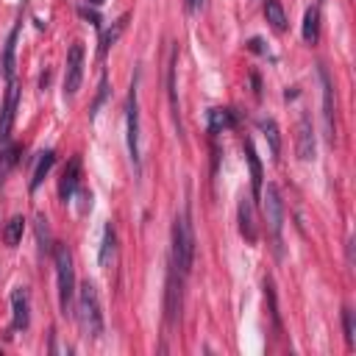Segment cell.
I'll return each mask as SVG.
<instances>
[{
	"instance_id": "obj_9",
	"label": "cell",
	"mask_w": 356,
	"mask_h": 356,
	"mask_svg": "<svg viewBox=\"0 0 356 356\" xmlns=\"http://www.w3.org/2000/svg\"><path fill=\"white\" fill-rule=\"evenodd\" d=\"M17 100H19L17 83H14V81H8L6 100H3V108H0V147H3V145H8L11 125H14V111H17Z\"/></svg>"
},
{
	"instance_id": "obj_12",
	"label": "cell",
	"mask_w": 356,
	"mask_h": 356,
	"mask_svg": "<svg viewBox=\"0 0 356 356\" xmlns=\"http://www.w3.org/2000/svg\"><path fill=\"white\" fill-rule=\"evenodd\" d=\"M303 42L306 44H314L320 39V8L317 6H309L306 14H303Z\"/></svg>"
},
{
	"instance_id": "obj_26",
	"label": "cell",
	"mask_w": 356,
	"mask_h": 356,
	"mask_svg": "<svg viewBox=\"0 0 356 356\" xmlns=\"http://www.w3.org/2000/svg\"><path fill=\"white\" fill-rule=\"evenodd\" d=\"M200 3H203V0H186V8H189V11H197Z\"/></svg>"
},
{
	"instance_id": "obj_5",
	"label": "cell",
	"mask_w": 356,
	"mask_h": 356,
	"mask_svg": "<svg viewBox=\"0 0 356 356\" xmlns=\"http://www.w3.org/2000/svg\"><path fill=\"white\" fill-rule=\"evenodd\" d=\"M125 134H128V156L139 170V103H136V83H131L128 103H125Z\"/></svg>"
},
{
	"instance_id": "obj_7",
	"label": "cell",
	"mask_w": 356,
	"mask_h": 356,
	"mask_svg": "<svg viewBox=\"0 0 356 356\" xmlns=\"http://www.w3.org/2000/svg\"><path fill=\"white\" fill-rule=\"evenodd\" d=\"M317 78L323 83V122H325V136L334 142L337 136V106H334V83L325 67H317Z\"/></svg>"
},
{
	"instance_id": "obj_15",
	"label": "cell",
	"mask_w": 356,
	"mask_h": 356,
	"mask_svg": "<svg viewBox=\"0 0 356 356\" xmlns=\"http://www.w3.org/2000/svg\"><path fill=\"white\" fill-rule=\"evenodd\" d=\"M178 314H181V286H175V270H172L167 281V320L175 323Z\"/></svg>"
},
{
	"instance_id": "obj_4",
	"label": "cell",
	"mask_w": 356,
	"mask_h": 356,
	"mask_svg": "<svg viewBox=\"0 0 356 356\" xmlns=\"http://www.w3.org/2000/svg\"><path fill=\"white\" fill-rule=\"evenodd\" d=\"M261 200H264V220L267 228L275 239V245H281V228H284V200L275 184H267V189H261Z\"/></svg>"
},
{
	"instance_id": "obj_8",
	"label": "cell",
	"mask_w": 356,
	"mask_h": 356,
	"mask_svg": "<svg viewBox=\"0 0 356 356\" xmlns=\"http://www.w3.org/2000/svg\"><path fill=\"white\" fill-rule=\"evenodd\" d=\"M295 150H298V159H300V161H312V159L317 156V139H314V128H312V120H309L306 114H300V120H298Z\"/></svg>"
},
{
	"instance_id": "obj_27",
	"label": "cell",
	"mask_w": 356,
	"mask_h": 356,
	"mask_svg": "<svg viewBox=\"0 0 356 356\" xmlns=\"http://www.w3.org/2000/svg\"><path fill=\"white\" fill-rule=\"evenodd\" d=\"M89 3H92V6H100V3H103V0H89Z\"/></svg>"
},
{
	"instance_id": "obj_20",
	"label": "cell",
	"mask_w": 356,
	"mask_h": 356,
	"mask_svg": "<svg viewBox=\"0 0 356 356\" xmlns=\"http://www.w3.org/2000/svg\"><path fill=\"white\" fill-rule=\"evenodd\" d=\"M114 253H117V234H114L111 225H106V231H103V245H100V267H108L111 259H114Z\"/></svg>"
},
{
	"instance_id": "obj_25",
	"label": "cell",
	"mask_w": 356,
	"mask_h": 356,
	"mask_svg": "<svg viewBox=\"0 0 356 356\" xmlns=\"http://www.w3.org/2000/svg\"><path fill=\"white\" fill-rule=\"evenodd\" d=\"M342 325H345V339H348V348L356 345V325H353V312L345 306L342 309Z\"/></svg>"
},
{
	"instance_id": "obj_6",
	"label": "cell",
	"mask_w": 356,
	"mask_h": 356,
	"mask_svg": "<svg viewBox=\"0 0 356 356\" xmlns=\"http://www.w3.org/2000/svg\"><path fill=\"white\" fill-rule=\"evenodd\" d=\"M81 81H83V42H72L64 67V95L72 97L81 89Z\"/></svg>"
},
{
	"instance_id": "obj_17",
	"label": "cell",
	"mask_w": 356,
	"mask_h": 356,
	"mask_svg": "<svg viewBox=\"0 0 356 356\" xmlns=\"http://www.w3.org/2000/svg\"><path fill=\"white\" fill-rule=\"evenodd\" d=\"M125 25H128V14H122L106 33H103V39H100V56H106L108 53V47H114L117 44V39L122 36V31H125Z\"/></svg>"
},
{
	"instance_id": "obj_16",
	"label": "cell",
	"mask_w": 356,
	"mask_h": 356,
	"mask_svg": "<svg viewBox=\"0 0 356 356\" xmlns=\"http://www.w3.org/2000/svg\"><path fill=\"white\" fill-rule=\"evenodd\" d=\"M264 17L273 25V31H278V33L286 31V14H284V6L278 0H264Z\"/></svg>"
},
{
	"instance_id": "obj_3",
	"label": "cell",
	"mask_w": 356,
	"mask_h": 356,
	"mask_svg": "<svg viewBox=\"0 0 356 356\" xmlns=\"http://www.w3.org/2000/svg\"><path fill=\"white\" fill-rule=\"evenodd\" d=\"M192 259H195V234H192L189 211H184L175 217V225H172V264L184 275L189 273Z\"/></svg>"
},
{
	"instance_id": "obj_1",
	"label": "cell",
	"mask_w": 356,
	"mask_h": 356,
	"mask_svg": "<svg viewBox=\"0 0 356 356\" xmlns=\"http://www.w3.org/2000/svg\"><path fill=\"white\" fill-rule=\"evenodd\" d=\"M53 261H56V281H58V309L61 317L75 314V267H72V253L67 245L53 248Z\"/></svg>"
},
{
	"instance_id": "obj_10",
	"label": "cell",
	"mask_w": 356,
	"mask_h": 356,
	"mask_svg": "<svg viewBox=\"0 0 356 356\" xmlns=\"http://www.w3.org/2000/svg\"><path fill=\"white\" fill-rule=\"evenodd\" d=\"M11 309H14L11 328H14V331H25L28 323H31V303H28V292H25V286H17V289L11 292Z\"/></svg>"
},
{
	"instance_id": "obj_23",
	"label": "cell",
	"mask_w": 356,
	"mask_h": 356,
	"mask_svg": "<svg viewBox=\"0 0 356 356\" xmlns=\"http://www.w3.org/2000/svg\"><path fill=\"white\" fill-rule=\"evenodd\" d=\"M239 231H242V236L245 239H256V228H253V214H250V200H245L242 197V203H239Z\"/></svg>"
},
{
	"instance_id": "obj_18",
	"label": "cell",
	"mask_w": 356,
	"mask_h": 356,
	"mask_svg": "<svg viewBox=\"0 0 356 356\" xmlns=\"http://www.w3.org/2000/svg\"><path fill=\"white\" fill-rule=\"evenodd\" d=\"M236 117L231 108H211L209 111V128L217 134V131H225V128H234Z\"/></svg>"
},
{
	"instance_id": "obj_11",
	"label": "cell",
	"mask_w": 356,
	"mask_h": 356,
	"mask_svg": "<svg viewBox=\"0 0 356 356\" xmlns=\"http://www.w3.org/2000/svg\"><path fill=\"white\" fill-rule=\"evenodd\" d=\"M78 181H81V159L75 156V159L67 161V167H64V172H61V181H58V197H61V200H70L72 192L78 189Z\"/></svg>"
},
{
	"instance_id": "obj_19",
	"label": "cell",
	"mask_w": 356,
	"mask_h": 356,
	"mask_svg": "<svg viewBox=\"0 0 356 356\" xmlns=\"http://www.w3.org/2000/svg\"><path fill=\"white\" fill-rule=\"evenodd\" d=\"M17 33H19V25L8 33V42H6V50H3V75L6 81H14V44H17Z\"/></svg>"
},
{
	"instance_id": "obj_2",
	"label": "cell",
	"mask_w": 356,
	"mask_h": 356,
	"mask_svg": "<svg viewBox=\"0 0 356 356\" xmlns=\"http://www.w3.org/2000/svg\"><path fill=\"white\" fill-rule=\"evenodd\" d=\"M75 312H78V323H81V331L83 337L89 339H100L103 337V312H100V298H97V289L95 284H81L78 289V300H75Z\"/></svg>"
},
{
	"instance_id": "obj_24",
	"label": "cell",
	"mask_w": 356,
	"mask_h": 356,
	"mask_svg": "<svg viewBox=\"0 0 356 356\" xmlns=\"http://www.w3.org/2000/svg\"><path fill=\"white\" fill-rule=\"evenodd\" d=\"M22 231H25V220L17 214V217H11L8 222H6V228H3V239H6V245L8 248H14L19 239H22Z\"/></svg>"
},
{
	"instance_id": "obj_14",
	"label": "cell",
	"mask_w": 356,
	"mask_h": 356,
	"mask_svg": "<svg viewBox=\"0 0 356 356\" xmlns=\"http://www.w3.org/2000/svg\"><path fill=\"white\" fill-rule=\"evenodd\" d=\"M175 61H178V50L172 47L170 50V61H167V95H170V108H172V117L178 122V95H175ZM181 128V122H178Z\"/></svg>"
},
{
	"instance_id": "obj_22",
	"label": "cell",
	"mask_w": 356,
	"mask_h": 356,
	"mask_svg": "<svg viewBox=\"0 0 356 356\" xmlns=\"http://www.w3.org/2000/svg\"><path fill=\"white\" fill-rule=\"evenodd\" d=\"M53 161H56V153H53V150H44V153L39 156V164H36L33 178H31V189H39V184H42V181H44V175L50 172Z\"/></svg>"
},
{
	"instance_id": "obj_13",
	"label": "cell",
	"mask_w": 356,
	"mask_h": 356,
	"mask_svg": "<svg viewBox=\"0 0 356 356\" xmlns=\"http://www.w3.org/2000/svg\"><path fill=\"white\" fill-rule=\"evenodd\" d=\"M245 156H248V164H250L253 195H256V197H261V186H264V181H261V161H259V156H256V147H253V142H250V139H245Z\"/></svg>"
},
{
	"instance_id": "obj_21",
	"label": "cell",
	"mask_w": 356,
	"mask_h": 356,
	"mask_svg": "<svg viewBox=\"0 0 356 356\" xmlns=\"http://www.w3.org/2000/svg\"><path fill=\"white\" fill-rule=\"evenodd\" d=\"M259 128H261V134L267 136L273 156H278V153H281V134H278V125H275V120H273V117H264V120H259Z\"/></svg>"
}]
</instances>
